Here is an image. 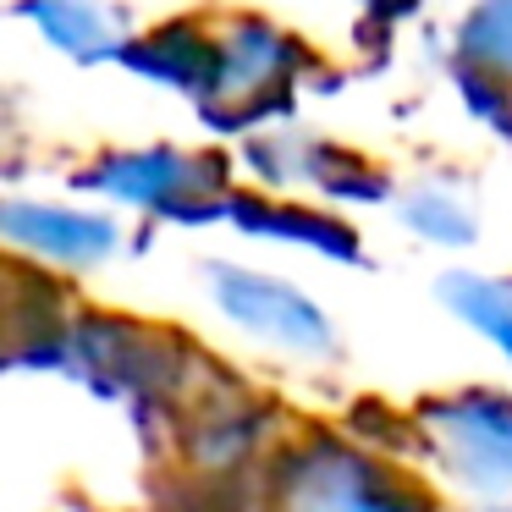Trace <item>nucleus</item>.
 <instances>
[{
    "label": "nucleus",
    "mask_w": 512,
    "mask_h": 512,
    "mask_svg": "<svg viewBox=\"0 0 512 512\" xmlns=\"http://www.w3.org/2000/svg\"><path fill=\"white\" fill-rule=\"evenodd\" d=\"M215 298L248 325V331L270 336V342L287 347H325V325L298 292L276 287V281H254V276H215Z\"/></svg>",
    "instance_id": "1"
},
{
    "label": "nucleus",
    "mask_w": 512,
    "mask_h": 512,
    "mask_svg": "<svg viewBox=\"0 0 512 512\" xmlns=\"http://www.w3.org/2000/svg\"><path fill=\"white\" fill-rule=\"evenodd\" d=\"M292 512H402L397 496L375 485V474L347 457H325V463L303 468L298 490H292Z\"/></svg>",
    "instance_id": "2"
},
{
    "label": "nucleus",
    "mask_w": 512,
    "mask_h": 512,
    "mask_svg": "<svg viewBox=\"0 0 512 512\" xmlns=\"http://www.w3.org/2000/svg\"><path fill=\"white\" fill-rule=\"evenodd\" d=\"M446 424H452L457 457H468L479 479L512 474V408H501V402H474V408H452Z\"/></svg>",
    "instance_id": "3"
},
{
    "label": "nucleus",
    "mask_w": 512,
    "mask_h": 512,
    "mask_svg": "<svg viewBox=\"0 0 512 512\" xmlns=\"http://www.w3.org/2000/svg\"><path fill=\"white\" fill-rule=\"evenodd\" d=\"M34 226V243L50 248V254H67V259H94L105 254V226L100 221H83V215H56V210H12V232H28Z\"/></svg>",
    "instance_id": "4"
},
{
    "label": "nucleus",
    "mask_w": 512,
    "mask_h": 512,
    "mask_svg": "<svg viewBox=\"0 0 512 512\" xmlns=\"http://www.w3.org/2000/svg\"><path fill=\"white\" fill-rule=\"evenodd\" d=\"M457 303H463V309L479 320V331L501 336V342L512 347V303L501 298V292H490V287H457Z\"/></svg>",
    "instance_id": "5"
},
{
    "label": "nucleus",
    "mask_w": 512,
    "mask_h": 512,
    "mask_svg": "<svg viewBox=\"0 0 512 512\" xmlns=\"http://www.w3.org/2000/svg\"><path fill=\"white\" fill-rule=\"evenodd\" d=\"M468 39H474L490 61H512V0H496L490 12H479V23L468 28Z\"/></svg>",
    "instance_id": "6"
}]
</instances>
